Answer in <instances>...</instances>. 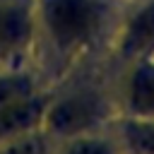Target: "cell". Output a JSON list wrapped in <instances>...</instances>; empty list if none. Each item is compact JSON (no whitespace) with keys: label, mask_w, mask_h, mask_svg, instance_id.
<instances>
[{"label":"cell","mask_w":154,"mask_h":154,"mask_svg":"<svg viewBox=\"0 0 154 154\" xmlns=\"http://www.w3.org/2000/svg\"><path fill=\"white\" fill-rule=\"evenodd\" d=\"M0 154H55V140L41 128L0 142Z\"/></svg>","instance_id":"10"},{"label":"cell","mask_w":154,"mask_h":154,"mask_svg":"<svg viewBox=\"0 0 154 154\" xmlns=\"http://www.w3.org/2000/svg\"><path fill=\"white\" fill-rule=\"evenodd\" d=\"M48 87H51V82L34 65L0 67V106H7L12 101H19V99L31 96V94L48 89Z\"/></svg>","instance_id":"8"},{"label":"cell","mask_w":154,"mask_h":154,"mask_svg":"<svg viewBox=\"0 0 154 154\" xmlns=\"http://www.w3.org/2000/svg\"><path fill=\"white\" fill-rule=\"evenodd\" d=\"M106 128L120 154H154V118L116 113Z\"/></svg>","instance_id":"7"},{"label":"cell","mask_w":154,"mask_h":154,"mask_svg":"<svg viewBox=\"0 0 154 154\" xmlns=\"http://www.w3.org/2000/svg\"><path fill=\"white\" fill-rule=\"evenodd\" d=\"M128 0H31L36 67L51 84L99 65Z\"/></svg>","instance_id":"1"},{"label":"cell","mask_w":154,"mask_h":154,"mask_svg":"<svg viewBox=\"0 0 154 154\" xmlns=\"http://www.w3.org/2000/svg\"><path fill=\"white\" fill-rule=\"evenodd\" d=\"M48 89H41L36 94L24 96L19 101H12L7 106H0V142L10 140L14 135L41 128V116H43V108H46Z\"/></svg>","instance_id":"6"},{"label":"cell","mask_w":154,"mask_h":154,"mask_svg":"<svg viewBox=\"0 0 154 154\" xmlns=\"http://www.w3.org/2000/svg\"><path fill=\"white\" fill-rule=\"evenodd\" d=\"M116 101V113L154 118V58H144L106 72Z\"/></svg>","instance_id":"5"},{"label":"cell","mask_w":154,"mask_h":154,"mask_svg":"<svg viewBox=\"0 0 154 154\" xmlns=\"http://www.w3.org/2000/svg\"><path fill=\"white\" fill-rule=\"evenodd\" d=\"M154 58V0H128L101 58L103 72Z\"/></svg>","instance_id":"3"},{"label":"cell","mask_w":154,"mask_h":154,"mask_svg":"<svg viewBox=\"0 0 154 154\" xmlns=\"http://www.w3.org/2000/svg\"><path fill=\"white\" fill-rule=\"evenodd\" d=\"M55 154H120V149L108 128H101L55 142Z\"/></svg>","instance_id":"9"},{"label":"cell","mask_w":154,"mask_h":154,"mask_svg":"<svg viewBox=\"0 0 154 154\" xmlns=\"http://www.w3.org/2000/svg\"><path fill=\"white\" fill-rule=\"evenodd\" d=\"M116 116L111 79L101 65L77 70L48 89L41 130L55 142L101 130Z\"/></svg>","instance_id":"2"},{"label":"cell","mask_w":154,"mask_h":154,"mask_svg":"<svg viewBox=\"0 0 154 154\" xmlns=\"http://www.w3.org/2000/svg\"><path fill=\"white\" fill-rule=\"evenodd\" d=\"M36 67L31 0H0V67Z\"/></svg>","instance_id":"4"}]
</instances>
